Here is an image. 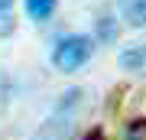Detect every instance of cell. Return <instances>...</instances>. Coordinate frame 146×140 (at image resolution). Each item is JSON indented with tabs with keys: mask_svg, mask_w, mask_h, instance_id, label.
Segmentation results:
<instances>
[{
	"mask_svg": "<svg viewBox=\"0 0 146 140\" xmlns=\"http://www.w3.org/2000/svg\"><path fill=\"white\" fill-rule=\"evenodd\" d=\"M127 140H146V121L143 117L130 121V137H127Z\"/></svg>",
	"mask_w": 146,
	"mask_h": 140,
	"instance_id": "obj_7",
	"label": "cell"
},
{
	"mask_svg": "<svg viewBox=\"0 0 146 140\" xmlns=\"http://www.w3.org/2000/svg\"><path fill=\"white\" fill-rule=\"evenodd\" d=\"M120 68H127V72H146V42L127 46L120 52Z\"/></svg>",
	"mask_w": 146,
	"mask_h": 140,
	"instance_id": "obj_3",
	"label": "cell"
},
{
	"mask_svg": "<svg viewBox=\"0 0 146 140\" xmlns=\"http://www.w3.org/2000/svg\"><path fill=\"white\" fill-rule=\"evenodd\" d=\"M120 16L133 29H143L146 26V0H120Z\"/></svg>",
	"mask_w": 146,
	"mask_h": 140,
	"instance_id": "obj_4",
	"label": "cell"
},
{
	"mask_svg": "<svg viewBox=\"0 0 146 140\" xmlns=\"http://www.w3.org/2000/svg\"><path fill=\"white\" fill-rule=\"evenodd\" d=\"M91 52H94V39L75 33V36H65V39L55 42V49H52V65L58 68V72H75V68H81V65L91 59Z\"/></svg>",
	"mask_w": 146,
	"mask_h": 140,
	"instance_id": "obj_1",
	"label": "cell"
},
{
	"mask_svg": "<svg viewBox=\"0 0 146 140\" xmlns=\"http://www.w3.org/2000/svg\"><path fill=\"white\" fill-rule=\"evenodd\" d=\"M10 7H13V0H0V13H10Z\"/></svg>",
	"mask_w": 146,
	"mask_h": 140,
	"instance_id": "obj_10",
	"label": "cell"
},
{
	"mask_svg": "<svg viewBox=\"0 0 146 140\" xmlns=\"http://www.w3.org/2000/svg\"><path fill=\"white\" fill-rule=\"evenodd\" d=\"M58 0H26V16L29 20H49L55 13Z\"/></svg>",
	"mask_w": 146,
	"mask_h": 140,
	"instance_id": "obj_6",
	"label": "cell"
},
{
	"mask_svg": "<svg viewBox=\"0 0 146 140\" xmlns=\"http://www.w3.org/2000/svg\"><path fill=\"white\" fill-rule=\"evenodd\" d=\"M81 140H104V127H98V124H94V127H91Z\"/></svg>",
	"mask_w": 146,
	"mask_h": 140,
	"instance_id": "obj_9",
	"label": "cell"
},
{
	"mask_svg": "<svg viewBox=\"0 0 146 140\" xmlns=\"http://www.w3.org/2000/svg\"><path fill=\"white\" fill-rule=\"evenodd\" d=\"M13 29H16V20L10 13H0V36H10Z\"/></svg>",
	"mask_w": 146,
	"mask_h": 140,
	"instance_id": "obj_8",
	"label": "cell"
},
{
	"mask_svg": "<svg viewBox=\"0 0 146 140\" xmlns=\"http://www.w3.org/2000/svg\"><path fill=\"white\" fill-rule=\"evenodd\" d=\"M117 33H120L117 16H114V13H101V16H98V26H94V36H98L101 42H114Z\"/></svg>",
	"mask_w": 146,
	"mask_h": 140,
	"instance_id": "obj_5",
	"label": "cell"
},
{
	"mask_svg": "<svg viewBox=\"0 0 146 140\" xmlns=\"http://www.w3.org/2000/svg\"><path fill=\"white\" fill-rule=\"evenodd\" d=\"M72 134V114L68 111H58V114L46 117L39 124V130L33 134V140H65Z\"/></svg>",
	"mask_w": 146,
	"mask_h": 140,
	"instance_id": "obj_2",
	"label": "cell"
}]
</instances>
